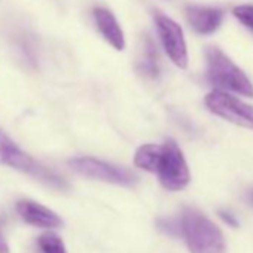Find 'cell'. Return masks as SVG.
Instances as JSON below:
<instances>
[{
  "label": "cell",
  "instance_id": "obj_1",
  "mask_svg": "<svg viewBox=\"0 0 253 253\" xmlns=\"http://www.w3.org/2000/svg\"><path fill=\"white\" fill-rule=\"evenodd\" d=\"M182 237L191 253H226L222 231L197 209L186 207L179 216Z\"/></svg>",
  "mask_w": 253,
  "mask_h": 253
},
{
  "label": "cell",
  "instance_id": "obj_2",
  "mask_svg": "<svg viewBox=\"0 0 253 253\" xmlns=\"http://www.w3.org/2000/svg\"><path fill=\"white\" fill-rule=\"evenodd\" d=\"M206 78L213 86L222 91H234L246 97H253L250 79L219 48L209 46L206 49Z\"/></svg>",
  "mask_w": 253,
  "mask_h": 253
},
{
  "label": "cell",
  "instance_id": "obj_3",
  "mask_svg": "<svg viewBox=\"0 0 253 253\" xmlns=\"http://www.w3.org/2000/svg\"><path fill=\"white\" fill-rule=\"evenodd\" d=\"M0 163L8 167H12L18 171L27 173L52 188H57V189L67 188V183L63 177H60L51 169L43 167L42 164L36 163L29 154L23 152L18 148V145L3 130H0Z\"/></svg>",
  "mask_w": 253,
  "mask_h": 253
},
{
  "label": "cell",
  "instance_id": "obj_4",
  "mask_svg": "<svg viewBox=\"0 0 253 253\" xmlns=\"http://www.w3.org/2000/svg\"><path fill=\"white\" fill-rule=\"evenodd\" d=\"M161 185L169 191H182L191 180V173L186 160L174 140H167L163 145L161 157L155 171Z\"/></svg>",
  "mask_w": 253,
  "mask_h": 253
},
{
  "label": "cell",
  "instance_id": "obj_5",
  "mask_svg": "<svg viewBox=\"0 0 253 253\" xmlns=\"http://www.w3.org/2000/svg\"><path fill=\"white\" fill-rule=\"evenodd\" d=\"M204 103L207 109L219 118L253 130V106L243 103L237 97L222 89L209 92L204 98Z\"/></svg>",
  "mask_w": 253,
  "mask_h": 253
},
{
  "label": "cell",
  "instance_id": "obj_6",
  "mask_svg": "<svg viewBox=\"0 0 253 253\" xmlns=\"http://www.w3.org/2000/svg\"><path fill=\"white\" fill-rule=\"evenodd\" d=\"M69 166L78 174L94 180H101V182L122 185V186H133L137 182V177L131 171L91 157L73 158L69 161Z\"/></svg>",
  "mask_w": 253,
  "mask_h": 253
},
{
  "label": "cell",
  "instance_id": "obj_7",
  "mask_svg": "<svg viewBox=\"0 0 253 253\" xmlns=\"http://www.w3.org/2000/svg\"><path fill=\"white\" fill-rule=\"evenodd\" d=\"M157 30L161 39V43L170 57V60L180 69H186L188 66V49H186V42L183 38V30L182 27L164 15L163 12H155L154 15Z\"/></svg>",
  "mask_w": 253,
  "mask_h": 253
},
{
  "label": "cell",
  "instance_id": "obj_8",
  "mask_svg": "<svg viewBox=\"0 0 253 253\" xmlns=\"http://www.w3.org/2000/svg\"><path fill=\"white\" fill-rule=\"evenodd\" d=\"M17 211L21 216V219L30 225L41 226V228H60L63 225L61 217L49 210L48 207L30 201V200H23L17 204Z\"/></svg>",
  "mask_w": 253,
  "mask_h": 253
},
{
  "label": "cell",
  "instance_id": "obj_9",
  "mask_svg": "<svg viewBox=\"0 0 253 253\" xmlns=\"http://www.w3.org/2000/svg\"><path fill=\"white\" fill-rule=\"evenodd\" d=\"M186 18L191 27L200 35H210L216 32L223 20V11L201 5H188Z\"/></svg>",
  "mask_w": 253,
  "mask_h": 253
},
{
  "label": "cell",
  "instance_id": "obj_10",
  "mask_svg": "<svg viewBox=\"0 0 253 253\" xmlns=\"http://www.w3.org/2000/svg\"><path fill=\"white\" fill-rule=\"evenodd\" d=\"M94 20L97 24L98 32L104 38V41L112 45L116 51H124L125 49V38L124 32L115 18V15L106 9V8H95L94 9Z\"/></svg>",
  "mask_w": 253,
  "mask_h": 253
},
{
  "label": "cell",
  "instance_id": "obj_11",
  "mask_svg": "<svg viewBox=\"0 0 253 253\" xmlns=\"http://www.w3.org/2000/svg\"><path fill=\"white\" fill-rule=\"evenodd\" d=\"M136 69L146 78H157L160 75V57L154 41L149 36L142 39V46L137 54Z\"/></svg>",
  "mask_w": 253,
  "mask_h": 253
},
{
  "label": "cell",
  "instance_id": "obj_12",
  "mask_svg": "<svg viewBox=\"0 0 253 253\" xmlns=\"http://www.w3.org/2000/svg\"><path fill=\"white\" fill-rule=\"evenodd\" d=\"M161 151L163 146L161 145H154V143H148V145H142L134 155V164L136 167L155 173L157 171V166L161 157Z\"/></svg>",
  "mask_w": 253,
  "mask_h": 253
},
{
  "label": "cell",
  "instance_id": "obj_13",
  "mask_svg": "<svg viewBox=\"0 0 253 253\" xmlns=\"http://www.w3.org/2000/svg\"><path fill=\"white\" fill-rule=\"evenodd\" d=\"M39 246L43 253H67L63 240L55 234H43L39 237Z\"/></svg>",
  "mask_w": 253,
  "mask_h": 253
},
{
  "label": "cell",
  "instance_id": "obj_14",
  "mask_svg": "<svg viewBox=\"0 0 253 253\" xmlns=\"http://www.w3.org/2000/svg\"><path fill=\"white\" fill-rule=\"evenodd\" d=\"M157 226L164 234L173 235V237H182V228L179 217H164L157 222Z\"/></svg>",
  "mask_w": 253,
  "mask_h": 253
},
{
  "label": "cell",
  "instance_id": "obj_15",
  "mask_svg": "<svg viewBox=\"0 0 253 253\" xmlns=\"http://www.w3.org/2000/svg\"><path fill=\"white\" fill-rule=\"evenodd\" d=\"M234 15L243 26H246L247 29H250L253 32V6H250V5L237 6V8H234Z\"/></svg>",
  "mask_w": 253,
  "mask_h": 253
},
{
  "label": "cell",
  "instance_id": "obj_16",
  "mask_svg": "<svg viewBox=\"0 0 253 253\" xmlns=\"http://www.w3.org/2000/svg\"><path fill=\"white\" fill-rule=\"evenodd\" d=\"M217 214H219V217L225 222V223H228L229 226H234V228H238L240 226V223H238V220L229 213V211H226V210H220V211H217Z\"/></svg>",
  "mask_w": 253,
  "mask_h": 253
},
{
  "label": "cell",
  "instance_id": "obj_17",
  "mask_svg": "<svg viewBox=\"0 0 253 253\" xmlns=\"http://www.w3.org/2000/svg\"><path fill=\"white\" fill-rule=\"evenodd\" d=\"M0 253H11L9 246H8V243H6V240L3 238L2 234H0Z\"/></svg>",
  "mask_w": 253,
  "mask_h": 253
},
{
  "label": "cell",
  "instance_id": "obj_18",
  "mask_svg": "<svg viewBox=\"0 0 253 253\" xmlns=\"http://www.w3.org/2000/svg\"><path fill=\"white\" fill-rule=\"evenodd\" d=\"M250 198H252V201H253V191H252V194H250Z\"/></svg>",
  "mask_w": 253,
  "mask_h": 253
}]
</instances>
